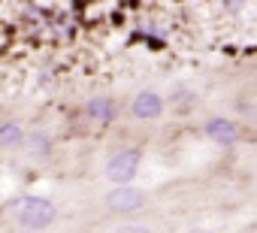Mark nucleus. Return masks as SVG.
Returning <instances> with one entry per match:
<instances>
[{"label":"nucleus","mask_w":257,"mask_h":233,"mask_svg":"<svg viewBox=\"0 0 257 233\" xmlns=\"http://www.w3.org/2000/svg\"><path fill=\"white\" fill-rule=\"evenodd\" d=\"M140 170V152L134 149H124L118 155H112V161L106 164V176L115 182V185H124V182H131Z\"/></svg>","instance_id":"obj_2"},{"label":"nucleus","mask_w":257,"mask_h":233,"mask_svg":"<svg viewBox=\"0 0 257 233\" xmlns=\"http://www.w3.org/2000/svg\"><path fill=\"white\" fill-rule=\"evenodd\" d=\"M10 215H13V221L19 227L40 230V227H49L55 221V206L46 197H19L10 206Z\"/></svg>","instance_id":"obj_1"},{"label":"nucleus","mask_w":257,"mask_h":233,"mask_svg":"<svg viewBox=\"0 0 257 233\" xmlns=\"http://www.w3.org/2000/svg\"><path fill=\"white\" fill-rule=\"evenodd\" d=\"M88 115H91V119H97L100 125H109V122L115 119V106H112V100H106V97H94V100L88 103Z\"/></svg>","instance_id":"obj_6"},{"label":"nucleus","mask_w":257,"mask_h":233,"mask_svg":"<svg viewBox=\"0 0 257 233\" xmlns=\"http://www.w3.org/2000/svg\"><path fill=\"white\" fill-rule=\"evenodd\" d=\"M106 203H109V209H115V212H137V209H143L146 194H143L140 188H127V182H124V185H118V188L106 197Z\"/></svg>","instance_id":"obj_3"},{"label":"nucleus","mask_w":257,"mask_h":233,"mask_svg":"<svg viewBox=\"0 0 257 233\" xmlns=\"http://www.w3.org/2000/svg\"><path fill=\"white\" fill-rule=\"evenodd\" d=\"M25 143V131L19 128V125H4L0 128V146H22Z\"/></svg>","instance_id":"obj_7"},{"label":"nucleus","mask_w":257,"mask_h":233,"mask_svg":"<svg viewBox=\"0 0 257 233\" xmlns=\"http://www.w3.org/2000/svg\"><path fill=\"white\" fill-rule=\"evenodd\" d=\"M161 112H164V100H161V94H155V91H143V94L134 100V115H137V119H143V122L158 119Z\"/></svg>","instance_id":"obj_4"},{"label":"nucleus","mask_w":257,"mask_h":233,"mask_svg":"<svg viewBox=\"0 0 257 233\" xmlns=\"http://www.w3.org/2000/svg\"><path fill=\"white\" fill-rule=\"evenodd\" d=\"M206 134H209V140H215L218 146H233V143L239 140L236 122H227V119H212V122L206 125Z\"/></svg>","instance_id":"obj_5"},{"label":"nucleus","mask_w":257,"mask_h":233,"mask_svg":"<svg viewBox=\"0 0 257 233\" xmlns=\"http://www.w3.org/2000/svg\"><path fill=\"white\" fill-rule=\"evenodd\" d=\"M28 152H31V155H46V152H49V140H46V137H34L31 146H28Z\"/></svg>","instance_id":"obj_8"}]
</instances>
